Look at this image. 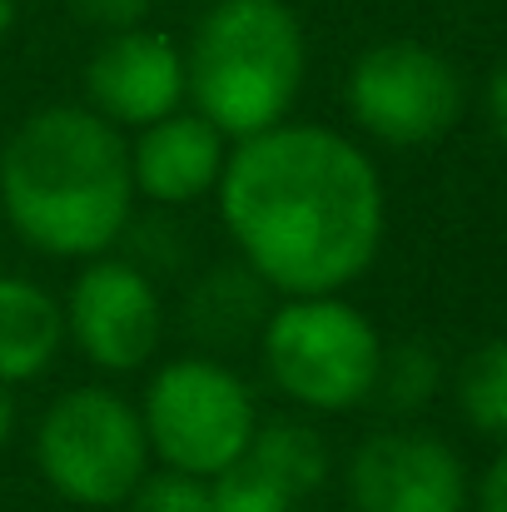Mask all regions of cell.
Returning <instances> with one entry per match:
<instances>
[{
  "mask_svg": "<svg viewBox=\"0 0 507 512\" xmlns=\"http://www.w3.org/2000/svg\"><path fill=\"white\" fill-rule=\"evenodd\" d=\"M214 209L234 259L249 264L274 299L343 294L373 269L388 229L373 155L314 120H284L234 140Z\"/></svg>",
  "mask_w": 507,
  "mask_h": 512,
  "instance_id": "obj_1",
  "label": "cell"
},
{
  "mask_svg": "<svg viewBox=\"0 0 507 512\" xmlns=\"http://www.w3.org/2000/svg\"><path fill=\"white\" fill-rule=\"evenodd\" d=\"M135 204L130 135L90 105H40L0 145V214L40 259L85 264L120 249Z\"/></svg>",
  "mask_w": 507,
  "mask_h": 512,
  "instance_id": "obj_2",
  "label": "cell"
},
{
  "mask_svg": "<svg viewBox=\"0 0 507 512\" xmlns=\"http://www.w3.org/2000/svg\"><path fill=\"white\" fill-rule=\"evenodd\" d=\"M189 110L229 140L294 120L309 80V35L289 0H209L184 40Z\"/></svg>",
  "mask_w": 507,
  "mask_h": 512,
  "instance_id": "obj_3",
  "label": "cell"
},
{
  "mask_svg": "<svg viewBox=\"0 0 507 512\" xmlns=\"http://www.w3.org/2000/svg\"><path fill=\"white\" fill-rule=\"evenodd\" d=\"M264 383L299 413H353L373 398L383 334L343 294L274 299L259 339Z\"/></svg>",
  "mask_w": 507,
  "mask_h": 512,
  "instance_id": "obj_4",
  "label": "cell"
},
{
  "mask_svg": "<svg viewBox=\"0 0 507 512\" xmlns=\"http://www.w3.org/2000/svg\"><path fill=\"white\" fill-rule=\"evenodd\" d=\"M30 453L45 488L85 512L125 508L140 478L155 468L140 403L110 383L60 388L35 418Z\"/></svg>",
  "mask_w": 507,
  "mask_h": 512,
  "instance_id": "obj_5",
  "label": "cell"
},
{
  "mask_svg": "<svg viewBox=\"0 0 507 512\" xmlns=\"http://www.w3.org/2000/svg\"><path fill=\"white\" fill-rule=\"evenodd\" d=\"M145 438L160 468L194 478H219L264 418L254 383L219 353H174L145 368V393L135 398Z\"/></svg>",
  "mask_w": 507,
  "mask_h": 512,
  "instance_id": "obj_6",
  "label": "cell"
},
{
  "mask_svg": "<svg viewBox=\"0 0 507 512\" xmlns=\"http://www.w3.org/2000/svg\"><path fill=\"white\" fill-rule=\"evenodd\" d=\"M343 105L368 140L388 150H423L463 120L468 90L443 50L423 40H378L348 65Z\"/></svg>",
  "mask_w": 507,
  "mask_h": 512,
  "instance_id": "obj_7",
  "label": "cell"
},
{
  "mask_svg": "<svg viewBox=\"0 0 507 512\" xmlns=\"http://www.w3.org/2000/svg\"><path fill=\"white\" fill-rule=\"evenodd\" d=\"M60 309H65V343L110 378L145 373L165 353L169 309L160 279L145 274L120 249L85 259Z\"/></svg>",
  "mask_w": 507,
  "mask_h": 512,
  "instance_id": "obj_8",
  "label": "cell"
},
{
  "mask_svg": "<svg viewBox=\"0 0 507 512\" xmlns=\"http://www.w3.org/2000/svg\"><path fill=\"white\" fill-rule=\"evenodd\" d=\"M353 512H463V458L423 428H373L343 463Z\"/></svg>",
  "mask_w": 507,
  "mask_h": 512,
  "instance_id": "obj_9",
  "label": "cell"
},
{
  "mask_svg": "<svg viewBox=\"0 0 507 512\" xmlns=\"http://www.w3.org/2000/svg\"><path fill=\"white\" fill-rule=\"evenodd\" d=\"M85 105L110 125H120L125 135L184 110L189 105L184 45L155 25L100 35V45L85 60Z\"/></svg>",
  "mask_w": 507,
  "mask_h": 512,
  "instance_id": "obj_10",
  "label": "cell"
},
{
  "mask_svg": "<svg viewBox=\"0 0 507 512\" xmlns=\"http://www.w3.org/2000/svg\"><path fill=\"white\" fill-rule=\"evenodd\" d=\"M229 135L214 130L199 110H174L165 120L130 135V174L135 194L155 209H189L199 199H214L224 165H229Z\"/></svg>",
  "mask_w": 507,
  "mask_h": 512,
  "instance_id": "obj_11",
  "label": "cell"
},
{
  "mask_svg": "<svg viewBox=\"0 0 507 512\" xmlns=\"http://www.w3.org/2000/svg\"><path fill=\"white\" fill-rule=\"evenodd\" d=\"M269 309H274V289L249 264L224 259L189 279L179 299V334L194 353L229 358V348H244V343L254 348Z\"/></svg>",
  "mask_w": 507,
  "mask_h": 512,
  "instance_id": "obj_12",
  "label": "cell"
},
{
  "mask_svg": "<svg viewBox=\"0 0 507 512\" xmlns=\"http://www.w3.org/2000/svg\"><path fill=\"white\" fill-rule=\"evenodd\" d=\"M65 348L60 299L25 274H0V388L45 378Z\"/></svg>",
  "mask_w": 507,
  "mask_h": 512,
  "instance_id": "obj_13",
  "label": "cell"
},
{
  "mask_svg": "<svg viewBox=\"0 0 507 512\" xmlns=\"http://www.w3.org/2000/svg\"><path fill=\"white\" fill-rule=\"evenodd\" d=\"M299 508L329 483L334 473V453H329V438L314 428V418H299V413H274V418H259L254 428V443L244 448Z\"/></svg>",
  "mask_w": 507,
  "mask_h": 512,
  "instance_id": "obj_14",
  "label": "cell"
},
{
  "mask_svg": "<svg viewBox=\"0 0 507 512\" xmlns=\"http://www.w3.org/2000/svg\"><path fill=\"white\" fill-rule=\"evenodd\" d=\"M443 388V363L438 353L423 339H403V343H383V363H378V383H373V398L383 413L393 418H408L418 408H428Z\"/></svg>",
  "mask_w": 507,
  "mask_h": 512,
  "instance_id": "obj_15",
  "label": "cell"
},
{
  "mask_svg": "<svg viewBox=\"0 0 507 512\" xmlns=\"http://www.w3.org/2000/svg\"><path fill=\"white\" fill-rule=\"evenodd\" d=\"M453 393H458V408L463 418L488 433V438H503L507 443V339H493L483 348H473L453 378Z\"/></svg>",
  "mask_w": 507,
  "mask_h": 512,
  "instance_id": "obj_16",
  "label": "cell"
},
{
  "mask_svg": "<svg viewBox=\"0 0 507 512\" xmlns=\"http://www.w3.org/2000/svg\"><path fill=\"white\" fill-rule=\"evenodd\" d=\"M209 503L214 512H299V503L249 453L234 458L219 478H209Z\"/></svg>",
  "mask_w": 507,
  "mask_h": 512,
  "instance_id": "obj_17",
  "label": "cell"
},
{
  "mask_svg": "<svg viewBox=\"0 0 507 512\" xmlns=\"http://www.w3.org/2000/svg\"><path fill=\"white\" fill-rule=\"evenodd\" d=\"M125 512H214L209 503V478L179 473V468H150L140 478V488L130 493Z\"/></svg>",
  "mask_w": 507,
  "mask_h": 512,
  "instance_id": "obj_18",
  "label": "cell"
},
{
  "mask_svg": "<svg viewBox=\"0 0 507 512\" xmlns=\"http://www.w3.org/2000/svg\"><path fill=\"white\" fill-rule=\"evenodd\" d=\"M70 10L85 25H95L100 35H110V30H130V25H150L155 0H70Z\"/></svg>",
  "mask_w": 507,
  "mask_h": 512,
  "instance_id": "obj_19",
  "label": "cell"
},
{
  "mask_svg": "<svg viewBox=\"0 0 507 512\" xmlns=\"http://www.w3.org/2000/svg\"><path fill=\"white\" fill-rule=\"evenodd\" d=\"M478 512H507V453L493 458V468L478 483Z\"/></svg>",
  "mask_w": 507,
  "mask_h": 512,
  "instance_id": "obj_20",
  "label": "cell"
},
{
  "mask_svg": "<svg viewBox=\"0 0 507 512\" xmlns=\"http://www.w3.org/2000/svg\"><path fill=\"white\" fill-rule=\"evenodd\" d=\"M488 120H493L498 140L507 145V60L493 70V80H488Z\"/></svg>",
  "mask_w": 507,
  "mask_h": 512,
  "instance_id": "obj_21",
  "label": "cell"
},
{
  "mask_svg": "<svg viewBox=\"0 0 507 512\" xmlns=\"http://www.w3.org/2000/svg\"><path fill=\"white\" fill-rule=\"evenodd\" d=\"M15 423H20V408H15V388H0V443H10Z\"/></svg>",
  "mask_w": 507,
  "mask_h": 512,
  "instance_id": "obj_22",
  "label": "cell"
},
{
  "mask_svg": "<svg viewBox=\"0 0 507 512\" xmlns=\"http://www.w3.org/2000/svg\"><path fill=\"white\" fill-rule=\"evenodd\" d=\"M15 15H20V0H0V40L10 35V25H15Z\"/></svg>",
  "mask_w": 507,
  "mask_h": 512,
  "instance_id": "obj_23",
  "label": "cell"
},
{
  "mask_svg": "<svg viewBox=\"0 0 507 512\" xmlns=\"http://www.w3.org/2000/svg\"><path fill=\"white\" fill-rule=\"evenodd\" d=\"M194 5H209V0H194Z\"/></svg>",
  "mask_w": 507,
  "mask_h": 512,
  "instance_id": "obj_24",
  "label": "cell"
},
{
  "mask_svg": "<svg viewBox=\"0 0 507 512\" xmlns=\"http://www.w3.org/2000/svg\"><path fill=\"white\" fill-rule=\"evenodd\" d=\"M299 512H309V508H299Z\"/></svg>",
  "mask_w": 507,
  "mask_h": 512,
  "instance_id": "obj_25",
  "label": "cell"
}]
</instances>
